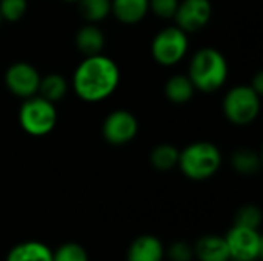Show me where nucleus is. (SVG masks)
<instances>
[{
  "mask_svg": "<svg viewBox=\"0 0 263 261\" xmlns=\"http://www.w3.org/2000/svg\"><path fill=\"white\" fill-rule=\"evenodd\" d=\"M120 68L116 60L102 54L85 57L74 69L71 89L85 103H100L109 98L120 85Z\"/></svg>",
  "mask_w": 263,
  "mask_h": 261,
  "instance_id": "obj_1",
  "label": "nucleus"
},
{
  "mask_svg": "<svg viewBox=\"0 0 263 261\" xmlns=\"http://www.w3.org/2000/svg\"><path fill=\"white\" fill-rule=\"evenodd\" d=\"M186 75L196 91L211 94L225 86L230 75V65L222 51L203 46L191 55Z\"/></svg>",
  "mask_w": 263,
  "mask_h": 261,
  "instance_id": "obj_2",
  "label": "nucleus"
},
{
  "mask_svg": "<svg viewBox=\"0 0 263 261\" xmlns=\"http://www.w3.org/2000/svg\"><path fill=\"white\" fill-rule=\"evenodd\" d=\"M222 166V152L211 142H193L179 152L177 168L194 182L208 180L217 174Z\"/></svg>",
  "mask_w": 263,
  "mask_h": 261,
  "instance_id": "obj_3",
  "label": "nucleus"
},
{
  "mask_svg": "<svg viewBox=\"0 0 263 261\" xmlns=\"http://www.w3.org/2000/svg\"><path fill=\"white\" fill-rule=\"evenodd\" d=\"M260 97L250 85H236L223 95L222 112L234 126L253 125L260 114Z\"/></svg>",
  "mask_w": 263,
  "mask_h": 261,
  "instance_id": "obj_4",
  "label": "nucleus"
},
{
  "mask_svg": "<svg viewBox=\"0 0 263 261\" xmlns=\"http://www.w3.org/2000/svg\"><path fill=\"white\" fill-rule=\"evenodd\" d=\"M18 123L28 135L45 137L51 134L57 125V108L39 94L28 97L20 105Z\"/></svg>",
  "mask_w": 263,
  "mask_h": 261,
  "instance_id": "obj_5",
  "label": "nucleus"
},
{
  "mask_svg": "<svg viewBox=\"0 0 263 261\" xmlns=\"http://www.w3.org/2000/svg\"><path fill=\"white\" fill-rule=\"evenodd\" d=\"M190 52L188 34L179 26L162 28L151 42V55L154 62L163 68L179 65Z\"/></svg>",
  "mask_w": 263,
  "mask_h": 261,
  "instance_id": "obj_6",
  "label": "nucleus"
},
{
  "mask_svg": "<svg viewBox=\"0 0 263 261\" xmlns=\"http://www.w3.org/2000/svg\"><path fill=\"white\" fill-rule=\"evenodd\" d=\"M230 261H257L263 254V238L259 229L233 226L227 237Z\"/></svg>",
  "mask_w": 263,
  "mask_h": 261,
  "instance_id": "obj_7",
  "label": "nucleus"
},
{
  "mask_svg": "<svg viewBox=\"0 0 263 261\" xmlns=\"http://www.w3.org/2000/svg\"><path fill=\"white\" fill-rule=\"evenodd\" d=\"M139 134V122L128 109H114L102 122V137L112 146L131 143Z\"/></svg>",
  "mask_w": 263,
  "mask_h": 261,
  "instance_id": "obj_8",
  "label": "nucleus"
},
{
  "mask_svg": "<svg viewBox=\"0 0 263 261\" xmlns=\"http://www.w3.org/2000/svg\"><path fill=\"white\" fill-rule=\"evenodd\" d=\"M40 72L37 68L28 62H15L5 71V86L6 89L18 97V98H28L32 95H37L39 85H40Z\"/></svg>",
  "mask_w": 263,
  "mask_h": 261,
  "instance_id": "obj_9",
  "label": "nucleus"
},
{
  "mask_svg": "<svg viewBox=\"0 0 263 261\" xmlns=\"http://www.w3.org/2000/svg\"><path fill=\"white\" fill-rule=\"evenodd\" d=\"M213 12L211 0H180L173 20L186 34H194L211 22Z\"/></svg>",
  "mask_w": 263,
  "mask_h": 261,
  "instance_id": "obj_10",
  "label": "nucleus"
},
{
  "mask_svg": "<svg viewBox=\"0 0 263 261\" xmlns=\"http://www.w3.org/2000/svg\"><path fill=\"white\" fill-rule=\"evenodd\" d=\"M74 45L83 57L102 54L106 45V35L96 23H85L77 29Z\"/></svg>",
  "mask_w": 263,
  "mask_h": 261,
  "instance_id": "obj_11",
  "label": "nucleus"
},
{
  "mask_svg": "<svg viewBox=\"0 0 263 261\" xmlns=\"http://www.w3.org/2000/svg\"><path fill=\"white\" fill-rule=\"evenodd\" d=\"M165 249L162 242L154 235H140L128 248V261H162Z\"/></svg>",
  "mask_w": 263,
  "mask_h": 261,
  "instance_id": "obj_12",
  "label": "nucleus"
},
{
  "mask_svg": "<svg viewBox=\"0 0 263 261\" xmlns=\"http://www.w3.org/2000/svg\"><path fill=\"white\" fill-rule=\"evenodd\" d=\"M149 14V0H111V15L123 25H137Z\"/></svg>",
  "mask_w": 263,
  "mask_h": 261,
  "instance_id": "obj_13",
  "label": "nucleus"
},
{
  "mask_svg": "<svg viewBox=\"0 0 263 261\" xmlns=\"http://www.w3.org/2000/svg\"><path fill=\"white\" fill-rule=\"evenodd\" d=\"M193 249L199 261H230V251L225 237L205 235L197 240Z\"/></svg>",
  "mask_w": 263,
  "mask_h": 261,
  "instance_id": "obj_14",
  "label": "nucleus"
},
{
  "mask_svg": "<svg viewBox=\"0 0 263 261\" xmlns=\"http://www.w3.org/2000/svg\"><path fill=\"white\" fill-rule=\"evenodd\" d=\"M165 97L174 105H186L193 100L196 89L186 74H176L170 77L163 86Z\"/></svg>",
  "mask_w": 263,
  "mask_h": 261,
  "instance_id": "obj_15",
  "label": "nucleus"
},
{
  "mask_svg": "<svg viewBox=\"0 0 263 261\" xmlns=\"http://www.w3.org/2000/svg\"><path fill=\"white\" fill-rule=\"evenodd\" d=\"M69 88H71L69 82L65 78V75H62L59 72H49L40 78L37 94L55 105L66 97Z\"/></svg>",
  "mask_w": 263,
  "mask_h": 261,
  "instance_id": "obj_16",
  "label": "nucleus"
},
{
  "mask_svg": "<svg viewBox=\"0 0 263 261\" xmlns=\"http://www.w3.org/2000/svg\"><path fill=\"white\" fill-rule=\"evenodd\" d=\"M6 261H52V251L39 242H25L14 246Z\"/></svg>",
  "mask_w": 263,
  "mask_h": 261,
  "instance_id": "obj_17",
  "label": "nucleus"
},
{
  "mask_svg": "<svg viewBox=\"0 0 263 261\" xmlns=\"http://www.w3.org/2000/svg\"><path fill=\"white\" fill-rule=\"evenodd\" d=\"M231 166L242 175H256L262 168L260 155L251 148L236 149L231 155Z\"/></svg>",
  "mask_w": 263,
  "mask_h": 261,
  "instance_id": "obj_18",
  "label": "nucleus"
},
{
  "mask_svg": "<svg viewBox=\"0 0 263 261\" xmlns=\"http://www.w3.org/2000/svg\"><path fill=\"white\" fill-rule=\"evenodd\" d=\"M179 152L180 149H177L174 145L160 143L154 146L153 151L149 152V163L157 171H162V172L171 171L179 163Z\"/></svg>",
  "mask_w": 263,
  "mask_h": 261,
  "instance_id": "obj_19",
  "label": "nucleus"
},
{
  "mask_svg": "<svg viewBox=\"0 0 263 261\" xmlns=\"http://www.w3.org/2000/svg\"><path fill=\"white\" fill-rule=\"evenodd\" d=\"M79 14L86 23H100L111 15V0H79Z\"/></svg>",
  "mask_w": 263,
  "mask_h": 261,
  "instance_id": "obj_20",
  "label": "nucleus"
},
{
  "mask_svg": "<svg viewBox=\"0 0 263 261\" xmlns=\"http://www.w3.org/2000/svg\"><path fill=\"white\" fill-rule=\"evenodd\" d=\"M28 12V0H0L2 20L14 23L25 17Z\"/></svg>",
  "mask_w": 263,
  "mask_h": 261,
  "instance_id": "obj_21",
  "label": "nucleus"
},
{
  "mask_svg": "<svg viewBox=\"0 0 263 261\" xmlns=\"http://www.w3.org/2000/svg\"><path fill=\"white\" fill-rule=\"evenodd\" d=\"M236 226H243V228H251V229H259L262 225V212L257 206L254 205H247L242 206L234 218Z\"/></svg>",
  "mask_w": 263,
  "mask_h": 261,
  "instance_id": "obj_22",
  "label": "nucleus"
},
{
  "mask_svg": "<svg viewBox=\"0 0 263 261\" xmlns=\"http://www.w3.org/2000/svg\"><path fill=\"white\" fill-rule=\"evenodd\" d=\"M52 261H88V254L77 243H65L52 252Z\"/></svg>",
  "mask_w": 263,
  "mask_h": 261,
  "instance_id": "obj_23",
  "label": "nucleus"
},
{
  "mask_svg": "<svg viewBox=\"0 0 263 261\" xmlns=\"http://www.w3.org/2000/svg\"><path fill=\"white\" fill-rule=\"evenodd\" d=\"M180 0H149V12L157 18L173 20Z\"/></svg>",
  "mask_w": 263,
  "mask_h": 261,
  "instance_id": "obj_24",
  "label": "nucleus"
},
{
  "mask_svg": "<svg viewBox=\"0 0 263 261\" xmlns=\"http://www.w3.org/2000/svg\"><path fill=\"white\" fill-rule=\"evenodd\" d=\"M168 255L173 261H191L194 257V249L186 242H176L170 248Z\"/></svg>",
  "mask_w": 263,
  "mask_h": 261,
  "instance_id": "obj_25",
  "label": "nucleus"
},
{
  "mask_svg": "<svg viewBox=\"0 0 263 261\" xmlns=\"http://www.w3.org/2000/svg\"><path fill=\"white\" fill-rule=\"evenodd\" d=\"M250 86L257 92V94H263V72L262 71H259L254 77H253V80H251V83H250Z\"/></svg>",
  "mask_w": 263,
  "mask_h": 261,
  "instance_id": "obj_26",
  "label": "nucleus"
},
{
  "mask_svg": "<svg viewBox=\"0 0 263 261\" xmlns=\"http://www.w3.org/2000/svg\"><path fill=\"white\" fill-rule=\"evenodd\" d=\"M63 2H66V3H77L79 0H63Z\"/></svg>",
  "mask_w": 263,
  "mask_h": 261,
  "instance_id": "obj_27",
  "label": "nucleus"
},
{
  "mask_svg": "<svg viewBox=\"0 0 263 261\" xmlns=\"http://www.w3.org/2000/svg\"><path fill=\"white\" fill-rule=\"evenodd\" d=\"M2 22H3V20H2V15H0V25H2Z\"/></svg>",
  "mask_w": 263,
  "mask_h": 261,
  "instance_id": "obj_28",
  "label": "nucleus"
}]
</instances>
